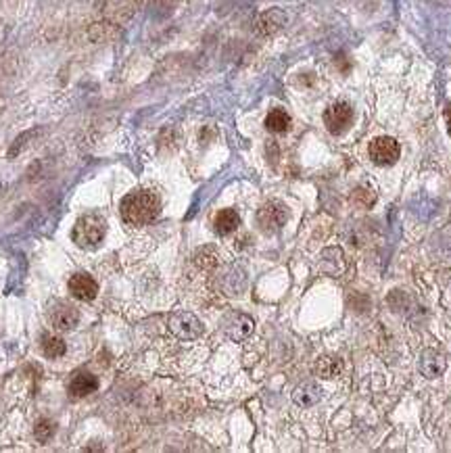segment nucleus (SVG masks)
Segmentation results:
<instances>
[{
  "label": "nucleus",
  "instance_id": "8",
  "mask_svg": "<svg viewBox=\"0 0 451 453\" xmlns=\"http://www.w3.org/2000/svg\"><path fill=\"white\" fill-rule=\"evenodd\" d=\"M99 389L97 376L90 372H75L69 381V395L71 397H86Z\"/></svg>",
  "mask_w": 451,
  "mask_h": 453
},
{
  "label": "nucleus",
  "instance_id": "5",
  "mask_svg": "<svg viewBox=\"0 0 451 453\" xmlns=\"http://www.w3.org/2000/svg\"><path fill=\"white\" fill-rule=\"evenodd\" d=\"M170 330L182 341H192V339L203 334V324L199 322V318L194 314L180 312V314H174L170 318Z\"/></svg>",
  "mask_w": 451,
  "mask_h": 453
},
{
  "label": "nucleus",
  "instance_id": "2",
  "mask_svg": "<svg viewBox=\"0 0 451 453\" xmlns=\"http://www.w3.org/2000/svg\"><path fill=\"white\" fill-rule=\"evenodd\" d=\"M107 234V223L101 215H84L73 228V239L80 247H97Z\"/></svg>",
  "mask_w": 451,
  "mask_h": 453
},
{
  "label": "nucleus",
  "instance_id": "13",
  "mask_svg": "<svg viewBox=\"0 0 451 453\" xmlns=\"http://www.w3.org/2000/svg\"><path fill=\"white\" fill-rule=\"evenodd\" d=\"M284 23H286V15H284L280 9H272V11H265L263 15H259V19H257V32L263 34V36H272V34H276Z\"/></svg>",
  "mask_w": 451,
  "mask_h": 453
},
{
  "label": "nucleus",
  "instance_id": "19",
  "mask_svg": "<svg viewBox=\"0 0 451 453\" xmlns=\"http://www.w3.org/2000/svg\"><path fill=\"white\" fill-rule=\"evenodd\" d=\"M113 32H115V28H111V23H94V26L90 28L88 36H90V40H94V42H103V40L111 38Z\"/></svg>",
  "mask_w": 451,
  "mask_h": 453
},
{
  "label": "nucleus",
  "instance_id": "17",
  "mask_svg": "<svg viewBox=\"0 0 451 453\" xmlns=\"http://www.w3.org/2000/svg\"><path fill=\"white\" fill-rule=\"evenodd\" d=\"M67 347H65V341L59 339V336H52V334H44L42 336V353L50 359H57L61 355H65Z\"/></svg>",
  "mask_w": 451,
  "mask_h": 453
},
{
  "label": "nucleus",
  "instance_id": "6",
  "mask_svg": "<svg viewBox=\"0 0 451 453\" xmlns=\"http://www.w3.org/2000/svg\"><path fill=\"white\" fill-rule=\"evenodd\" d=\"M353 121V109L349 103H334L324 111V123L330 134H343Z\"/></svg>",
  "mask_w": 451,
  "mask_h": 453
},
{
  "label": "nucleus",
  "instance_id": "15",
  "mask_svg": "<svg viewBox=\"0 0 451 453\" xmlns=\"http://www.w3.org/2000/svg\"><path fill=\"white\" fill-rule=\"evenodd\" d=\"M320 389L316 387V385H312V383H308V385H303V387H299L297 391H294V395H292V399H294V403L297 405H303V407H312V405H316L318 401H320Z\"/></svg>",
  "mask_w": 451,
  "mask_h": 453
},
{
  "label": "nucleus",
  "instance_id": "21",
  "mask_svg": "<svg viewBox=\"0 0 451 453\" xmlns=\"http://www.w3.org/2000/svg\"><path fill=\"white\" fill-rule=\"evenodd\" d=\"M447 130H449V136H451V109H447Z\"/></svg>",
  "mask_w": 451,
  "mask_h": 453
},
{
  "label": "nucleus",
  "instance_id": "3",
  "mask_svg": "<svg viewBox=\"0 0 451 453\" xmlns=\"http://www.w3.org/2000/svg\"><path fill=\"white\" fill-rule=\"evenodd\" d=\"M399 155H401V146L391 136H379L370 142V159L376 165H383V168L393 165L397 163Z\"/></svg>",
  "mask_w": 451,
  "mask_h": 453
},
{
  "label": "nucleus",
  "instance_id": "1",
  "mask_svg": "<svg viewBox=\"0 0 451 453\" xmlns=\"http://www.w3.org/2000/svg\"><path fill=\"white\" fill-rule=\"evenodd\" d=\"M159 215V199L150 190H134L121 201V217L132 225H146Z\"/></svg>",
  "mask_w": 451,
  "mask_h": 453
},
{
  "label": "nucleus",
  "instance_id": "10",
  "mask_svg": "<svg viewBox=\"0 0 451 453\" xmlns=\"http://www.w3.org/2000/svg\"><path fill=\"white\" fill-rule=\"evenodd\" d=\"M420 372L426 376V379H437V376H441L447 368L445 363V357L441 353H437L434 349H426L420 357Z\"/></svg>",
  "mask_w": 451,
  "mask_h": 453
},
{
  "label": "nucleus",
  "instance_id": "18",
  "mask_svg": "<svg viewBox=\"0 0 451 453\" xmlns=\"http://www.w3.org/2000/svg\"><path fill=\"white\" fill-rule=\"evenodd\" d=\"M105 13L111 19H126L132 15V0H109Z\"/></svg>",
  "mask_w": 451,
  "mask_h": 453
},
{
  "label": "nucleus",
  "instance_id": "16",
  "mask_svg": "<svg viewBox=\"0 0 451 453\" xmlns=\"http://www.w3.org/2000/svg\"><path fill=\"white\" fill-rule=\"evenodd\" d=\"M265 128L274 134H282L290 128V115L282 109H274L265 117Z\"/></svg>",
  "mask_w": 451,
  "mask_h": 453
},
{
  "label": "nucleus",
  "instance_id": "4",
  "mask_svg": "<svg viewBox=\"0 0 451 453\" xmlns=\"http://www.w3.org/2000/svg\"><path fill=\"white\" fill-rule=\"evenodd\" d=\"M286 219H288V211H286V207H284L280 201H270V203H265V205L259 209V213H257V221H259V225H261L265 232H276V230H280L282 225L286 223Z\"/></svg>",
  "mask_w": 451,
  "mask_h": 453
},
{
  "label": "nucleus",
  "instance_id": "7",
  "mask_svg": "<svg viewBox=\"0 0 451 453\" xmlns=\"http://www.w3.org/2000/svg\"><path fill=\"white\" fill-rule=\"evenodd\" d=\"M69 292L80 301H92L99 292V284L90 274H75L69 280Z\"/></svg>",
  "mask_w": 451,
  "mask_h": 453
},
{
  "label": "nucleus",
  "instance_id": "11",
  "mask_svg": "<svg viewBox=\"0 0 451 453\" xmlns=\"http://www.w3.org/2000/svg\"><path fill=\"white\" fill-rule=\"evenodd\" d=\"M239 225H241V217H239V213L234 209H221L215 215V219H213V228L221 236L232 234L239 228Z\"/></svg>",
  "mask_w": 451,
  "mask_h": 453
},
{
  "label": "nucleus",
  "instance_id": "12",
  "mask_svg": "<svg viewBox=\"0 0 451 453\" xmlns=\"http://www.w3.org/2000/svg\"><path fill=\"white\" fill-rule=\"evenodd\" d=\"M226 332H228L232 341H245L253 332V320L249 316L237 314L228 320V324H226Z\"/></svg>",
  "mask_w": 451,
  "mask_h": 453
},
{
  "label": "nucleus",
  "instance_id": "9",
  "mask_svg": "<svg viewBox=\"0 0 451 453\" xmlns=\"http://www.w3.org/2000/svg\"><path fill=\"white\" fill-rule=\"evenodd\" d=\"M80 320V314L73 305L69 303H59L52 312H50V322L57 330H71Z\"/></svg>",
  "mask_w": 451,
  "mask_h": 453
},
{
  "label": "nucleus",
  "instance_id": "14",
  "mask_svg": "<svg viewBox=\"0 0 451 453\" xmlns=\"http://www.w3.org/2000/svg\"><path fill=\"white\" fill-rule=\"evenodd\" d=\"M343 372V361L339 357H332V355H326L322 359H318L316 363V374L320 376V379H337V376Z\"/></svg>",
  "mask_w": 451,
  "mask_h": 453
},
{
  "label": "nucleus",
  "instance_id": "20",
  "mask_svg": "<svg viewBox=\"0 0 451 453\" xmlns=\"http://www.w3.org/2000/svg\"><path fill=\"white\" fill-rule=\"evenodd\" d=\"M54 434V424L50 420H40L36 424V439L38 441H48Z\"/></svg>",
  "mask_w": 451,
  "mask_h": 453
}]
</instances>
